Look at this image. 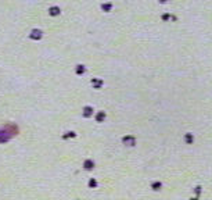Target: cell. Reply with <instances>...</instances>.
<instances>
[{"label": "cell", "mask_w": 212, "mask_h": 200, "mask_svg": "<svg viewBox=\"0 0 212 200\" xmlns=\"http://www.w3.org/2000/svg\"><path fill=\"white\" fill-rule=\"evenodd\" d=\"M161 186H162L161 182H154V184H152V189H154V190H160Z\"/></svg>", "instance_id": "obj_4"}, {"label": "cell", "mask_w": 212, "mask_h": 200, "mask_svg": "<svg viewBox=\"0 0 212 200\" xmlns=\"http://www.w3.org/2000/svg\"><path fill=\"white\" fill-rule=\"evenodd\" d=\"M184 142H186L187 145H191V143L194 142V135H193V134H190V132L184 134Z\"/></svg>", "instance_id": "obj_1"}, {"label": "cell", "mask_w": 212, "mask_h": 200, "mask_svg": "<svg viewBox=\"0 0 212 200\" xmlns=\"http://www.w3.org/2000/svg\"><path fill=\"white\" fill-rule=\"evenodd\" d=\"M194 192H196V196L191 197V200H198V196H200V193H201V186H196L194 188Z\"/></svg>", "instance_id": "obj_2"}, {"label": "cell", "mask_w": 212, "mask_h": 200, "mask_svg": "<svg viewBox=\"0 0 212 200\" xmlns=\"http://www.w3.org/2000/svg\"><path fill=\"white\" fill-rule=\"evenodd\" d=\"M162 18H164V20H168V18H169V14H165V15L162 17Z\"/></svg>", "instance_id": "obj_5"}, {"label": "cell", "mask_w": 212, "mask_h": 200, "mask_svg": "<svg viewBox=\"0 0 212 200\" xmlns=\"http://www.w3.org/2000/svg\"><path fill=\"white\" fill-rule=\"evenodd\" d=\"M123 142H125V143H130V145H129V146H133V145H134V138H133V136L123 138Z\"/></svg>", "instance_id": "obj_3"}]
</instances>
